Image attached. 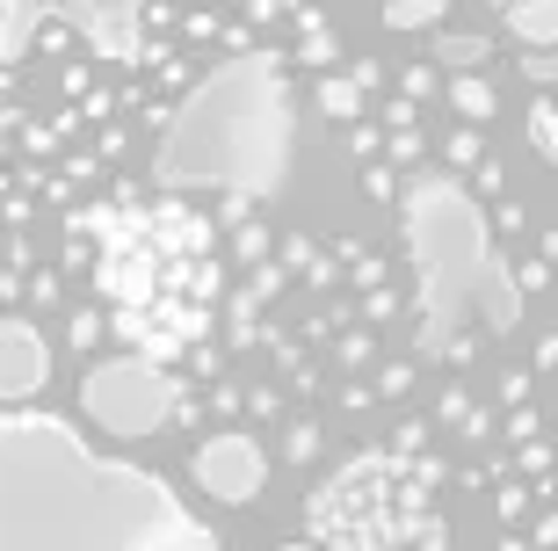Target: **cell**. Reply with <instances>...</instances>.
I'll return each mask as SVG.
<instances>
[{"label": "cell", "mask_w": 558, "mask_h": 551, "mask_svg": "<svg viewBox=\"0 0 558 551\" xmlns=\"http://www.w3.org/2000/svg\"><path fill=\"white\" fill-rule=\"evenodd\" d=\"M95 290L109 306V334H124L153 363H174L210 334V312L226 298L218 225L182 196L117 211L95 254Z\"/></svg>", "instance_id": "6da1fadb"}, {"label": "cell", "mask_w": 558, "mask_h": 551, "mask_svg": "<svg viewBox=\"0 0 558 551\" xmlns=\"http://www.w3.org/2000/svg\"><path fill=\"white\" fill-rule=\"evenodd\" d=\"M435 457L363 450L312 487L305 537L319 551H435Z\"/></svg>", "instance_id": "7a4b0ae2"}, {"label": "cell", "mask_w": 558, "mask_h": 551, "mask_svg": "<svg viewBox=\"0 0 558 551\" xmlns=\"http://www.w3.org/2000/svg\"><path fill=\"white\" fill-rule=\"evenodd\" d=\"M81 407L102 421L109 435H145L167 421V378L153 356H109V363L87 370Z\"/></svg>", "instance_id": "3957f363"}, {"label": "cell", "mask_w": 558, "mask_h": 551, "mask_svg": "<svg viewBox=\"0 0 558 551\" xmlns=\"http://www.w3.org/2000/svg\"><path fill=\"white\" fill-rule=\"evenodd\" d=\"M189 471H196V487H204L210 501H226V508H247L254 493L269 487V450L254 443L247 429H226V435H210V443L189 457Z\"/></svg>", "instance_id": "277c9868"}, {"label": "cell", "mask_w": 558, "mask_h": 551, "mask_svg": "<svg viewBox=\"0 0 558 551\" xmlns=\"http://www.w3.org/2000/svg\"><path fill=\"white\" fill-rule=\"evenodd\" d=\"M44 378H51V356H44L37 327H22V320H0V399H29Z\"/></svg>", "instance_id": "5b68a950"}, {"label": "cell", "mask_w": 558, "mask_h": 551, "mask_svg": "<svg viewBox=\"0 0 558 551\" xmlns=\"http://www.w3.org/2000/svg\"><path fill=\"white\" fill-rule=\"evenodd\" d=\"M500 29L515 44H558V0H508Z\"/></svg>", "instance_id": "8992f818"}, {"label": "cell", "mask_w": 558, "mask_h": 551, "mask_svg": "<svg viewBox=\"0 0 558 551\" xmlns=\"http://www.w3.org/2000/svg\"><path fill=\"white\" fill-rule=\"evenodd\" d=\"M442 103H450L464 123H494V109H500V87L486 81V73H450V81H442Z\"/></svg>", "instance_id": "52a82bcc"}, {"label": "cell", "mask_w": 558, "mask_h": 551, "mask_svg": "<svg viewBox=\"0 0 558 551\" xmlns=\"http://www.w3.org/2000/svg\"><path fill=\"white\" fill-rule=\"evenodd\" d=\"M377 22H385L392 37H428V29H442V22H450V0H385V8H377Z\"/></svg>", "instance_id": "ba28073f"}, {"label": "cell", "mask_w": 558, "mask_h": 551, "mask_svg": "<svg viewBox=\"0 0 558 551\" xmlns=\"http://www.w3.org/2000/svg\"><path fill=\"white\" fill-rule=\"evenodd\" d=\"M312 103H319V117H333V123H363V87H355L349 73H319Z\"/></svg>", "instance_id": "9c48e42d"}, {"label": "cell", "mask_w": 558, "mask_h": 551, "mask_svg": "<svg viewBox=\"0 0 558 551\" xmlns=\"http://www.w3.org/2000/svg\"><path fill=\"white\" fill-rule=\"evenodd\" d=\"M435 37V65H457V73H478L494 59V37H450V29H428Z\"/></svg>", "instance_id": "30bf717a"}, {"label": "cell", "mask_w": 558, "mask_h": 551, "mask_svg": "<svg viewBox=\"0 0 558 551\" xmlns=\"http://www.w3.org/2000/svg\"><path fill=\"white\" fill-rule=\"evenodd\" d=\"M530 145L558 167V103L544 95V87H537V103H530Z\"/></svg>", "instance_id": "8fae6325"}, {"label": "cell", "mask_w": 558, "mask_h": 551, "mask_svg": "<svg viewBox=\"0 0 558 551\" xmlns=\"http://www.w3.org/2000/svg\"><path fill=\"white\" fill-rule=\"evenodd\" d=\"M522 81L530 87H558V44H522Z\"/></svg>", "instance_id": "7c38bea8"}, {"label": "cell", "mask_w": 558, "mask_h": 551, "mask_svg": "<svg viewBox=\"0 0 558 551\" xmlns=\"http://www.w3.org/2000/svg\"><path fill=\"white\" fill-rule=\"evenodd\" d=\"M442 160H450V167H478V160H486V139H478V123H457L450 139H442Z\"/></svg>", "instance_id": "4fadbf2b"}, {"label": "cell", "mask_w": 558, "mask_h": 551, "mask_svg": "<svg viewBox=\"0 0 558 551\" xmlns=\"http://www.w3.org/2000/svg\"><path fill=\"white\" fill-rule=\"evenodd\" d=\"M269 240H276L269 225H240V232H232V262L262 268V262H269Z\"/></svg>", "instance_id": "5bb4252c"}, {"label": "cell", "mask_w": 558, "mask_h": 551, "mask_svg": "<svg viewBox=\"0 0 558 551\" xmlns=\"http://www.w3.org/2000/svg\"><path fill=\"white\" fill-rule=\"evenodd\" d=\"M385 153H392V167H414L421 153H428V139H421V123H399V131H385Z\"/></svg>", "instance_id": "9a60e30c"}, {"label": "cell", "mask_w": 558, "mask_h": 551, "mask_svg": "<svg viewBox=\"0 0 558 551\" xmlns=\"http://www.w3.org/2000/svg\"><path fill=\"white\" fill-rule=\"evenodd\" d=\"M65 334H73V348H95V342L109 334V306H87V312H73V327H65Z\"/></svg>", "instance_id": "2e32d148"}, {"label": "cell", "mask_w": 558, "mask_h": 551, "mask_svg": "<svg viewBox=\"0 0 558 551\" xmlns=\"http://www.w3.org/2000/svg\"><path fill=\"white\" fill-rule=\"evenodd\" d=\"M283 457H290V465H312V457H319V429H312V421H290Z\"/></svg>", "instance_id": "e0dca14e"}, {"label": "cell", "mask_w": 558, "mask_h": 551, "mask_svg": "<svg viewBox=\"0 0 558 551\" xmlns=\"http://www.w3.org/2000/svg\"><path fill=\"white\" fill-rule=\"evenodd\" d=\"M435 87H442V81H435V59H421V65H407V73H399V95H414V103H428Z\"/></svg>", "instance_id": "ac0fdd59"}, {"label": "cell", "mask_w": 558, "mask_h": 551, "mask_svg": "<svg viewBox=\"0 0 558 551\" xmlns=\"http://www.w3.org/2000/svg\"><path fill=\"white\" fill-rule=\"evenodd\" d=\"M530 392H537V370H500V399H508V407H522V399H530Z\"/></svg>", "instance_id": "d6986e66"}, {"label": "cell", "mask_w": 558, "mask_h": 551, "mask_svg": "<svg viewBox=\"0 0 558 551\" xmlns=\"http://www.w3.org/2000/svg\"><path fill=\"white\" fill-rule=\"evenodd\" d=\"M377 392H385V399H407V392H414V363H385L377 370Z\"/></svg>", "instance_id": "ffe728a7"}, {"label": "cell", "mask_w": 558, "mask_h": 551, "mask_svg": "<svg viewBox=\"0 0 558 551\" xmlns=\"http://www.w3.org/2000/svg\"><path fill=\"white\" fill-rule=\"evenodd\" d=\"M333 356H341V370H363V363H371V356H377V342H371V334H363V327H355L349 342L333 348Z\"/></svg>", "instance_id": "44dd1931"}, {"label": "cell", "mask_w": 558, "mask_h": 551, "mask_svg": "<svg viewBox=\"0 0 558 551\" xmlns=\"http://www.w3.org/2000/svg\"><path fill=\"white\" fill-rule=\"evenodd\" d=\"M312 262H319L312 232H283V268H312Z\"/></svg>", "instance_id": "7402d4cb"}, {"label": "cell", "mask_w": 558, "mask_h": 551, "mask_svg": "<svg viewBox=\"0 0 558 551\" xmlns=\"http://www.w3.org/2000/svg\"><path fill=\"white\" fill-rule=\"evenodd\" d=\"M392 312H399V290H363V320H371V327H385Z\"/></svg>", "instance_id": "603a6c76"}, {"label": "cell", "mask_w": 558, "mask_h": 551, "mask_svg": "<svg viewBox=\"0 0 558 551\" xmlns=\"http://www.w3.org/2000/svg\"><path fill=\"white\" fill-rule=\"evenodd\" d=\"M508 443H537V407H530V399L508 414Z\"/></svg>", "instance_id": "cb8c5ba5"}, {"label": "cell", "mask_w": 558, "mask_h": 551, "mask_svg": "<svg viewBox=\"0 0 558 551\" xmlns=\"http://www.w3.org/2000/svg\"><path fill=\"white\" fill-rule=\"evenodd\" d=\"M247 414H254V421H283V399H276L269 385H254L247 392Z\"/></svg>", "instance_id": "d4e9b609"}, {"label": "cell", "mask_w": 558, "mask_h": 551, "mask_svg": "<svg viewBox=\"0 0 558 551\" xmlns=\"http://www.w3.org/2000/svg\"><path fill=\"white\" fill-rule=\"evenodd\" d=\"M349 81L363 87V95H377V87H385V65L377 59H349Z\"/></svg>", "instance_id": "484cf974"}, {"label": "cell", "mask_w": 558, "mask_h": 551, "mask_svg": "<svg viewBox=\"0 0 558 551\" xmlns=\"http://www.w3.org/2000/svg\"><path fill=\"white\" fill-rule=\"evenodd\" d=\"M349 145L363 153V160H371V153H385V131H377V123H355V131H349Z\"/></svg>", "instance_id": "4316f807"}, {"label": "cell", "mask_w": 558, "mask_h": 551, "mask_svg": "<svg viewBox=\"0 0 558 551\" xmlns=\"http://www.w3.org/2000/svg\"><path fill=\"white\" fill-rule=\"evenodd\" d=\"M210 407H218V414H240V407H247V392H240V385H210Z\"/></svg>", "instance_id": "83f0119b"}, {"label": "cell", "mask_w": 558, "mask_h": 551, "mask_svg": "<svg viewBox=\"0 0 558 551\" xmlns=\"http://www.w3.org/2000/svg\"><path fill=\"white\" fill-rule=\"evenodd\" d=\"M363 189H371L377 204H392V167H371V175H363Z\"/></svg>", "instance_id": "f1b7e54d"}, {"label": "cell", "mask_w": 558, "mask_h": 551, "mask_svg": "<svg viewBox=\"0 0 558 551\" xmlns=\"http://www.w3.org/2000/svg\"><path fill=\"white\" fill-rule=\"evenodd\" d=\"M472 175H478V196H500V189H508V182H500V167H494V160H478Z\"/></svg>", "instance_id": "f546056e"}, {"label": "cell", "mask_w": 558, "mask_h": 551, "mask_svg": "<svg viewBox=\"0 0 558 551\" xmlns=\"http://www.w3.org/2000/svg\"><path fill=\"white\" fill-rule=\"evenodd\" d=\"M537 254H544V262L558 268V225H544V232H537Z\"/></svg>", "instance_id": "4dcf8cb0"}, {"label": "cell", "mask_w": 558, "mask_h": 551, "mask_svg": "<svg viewBox=\"0 0 558 551\" xmlns=\"http://www.w3.org/2000/svg\"><path fill=\"white\" fill-rule=\"evenodd\" d=\"M283 551H319V544H312V537H305V544H283Z\"/></svg>", "instance_id": "1f68e13d"}, {"label": "cell", "mask_w": 558, "mask_h": 551, "mask_svg": "<svg viewBox=\"0 0 558 551\" xmlns=\"http://www.w3.org/2000/svg\"><path fill=\"white\" fill-rule=\"evenodd\" d=\"M319 8H349V0H319Z\"/></svg>", "instance_id": "d6a6232c"}, {"label": "cell", "mask_w": 558, "mask_h": 551, "mask_svg": "<svg viewBox=\"0 0 558 551\" xmlns=\"http://www.w3.org/2000/svg\"><path fill=\"white\" fill-rule=\"evenodd\" d=\"M500 8H508V0H494V15H500Z\"/></svg>", "instance_id": "836d02e7"}, {"label": "cell", "mask_w": 558, "mask_h": 551, "mask_svg": "<svg viewBox=\"0 0 558 551\" xmlns=\"http://www.w3.org/2000/svg\"><path fill=\"white\" fill-rule=\"evenodd\" d=\"M551 290H558V284H551Z\"/></svg>", "instance_id": "e575fe53"}]
</instances>
